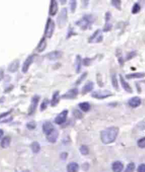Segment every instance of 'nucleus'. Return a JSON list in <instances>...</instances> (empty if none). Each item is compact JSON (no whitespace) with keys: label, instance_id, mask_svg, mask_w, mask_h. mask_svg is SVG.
Segmentation results:
<instances>
[{"label":"nucleus","instance_id":"obj_1","mask_svg":"<svg viewBox=\"0 0 145 172\" xmlns=\"http://www.w3.org/2000/svg\"><path fill=\"white\" fill-rule=\"evenodd\" d=\"M119 129L117 127H110L103 130L101 132V141L104 144H110L113 142L118 135Z\"/></svg>","mask_w":145,"mask_h":172},{"label":"nucleus","instance_id":"obj_2","mask_svg":"<svg viewBox=\"0 0 145 172\" xmlns=\"http://www.w3.org/2000/svg\"><path fill=\"white\" fill-rule=\"evenodd\" d=\"M95 18L91 14H86L82 17L81 19L76 22V24L80 27L82 30H86L88 28L91 27L92 23L94 22Z\"/></svg>","mask_w":145,"mask_h":172},{"label":"nucleus","instance_id":"obj_3","mask_svg":"<svg viewBox=\"0 0 145 172\" xmlns=\"http://www.w3.org/2000/svg\"><path fill=\"white\" fill-rule=\"evenodd\" d=\"M54 28H55V24H54L53 20L50 18H48L46 22V29H45V37L50 38L52 36V35H53Z\"/></svg>","mask_w":145,"mask_h":172},{"label":"nucleus","instance_id":"obj_4","mask_svg":"<svg viewBox=\"0 0 145 172\" xmlns=\"http://www.w3.org/2000/svg\"><path fill=\"white\" fill-rule=\"evenodd\" d=\"M67 22V9L62 8L57 18V23L60 28H63Z\"/></svg>","mask_w":145,"mask_h":172},{"label":"nucleus","instance_id":"obj_5","mask_svg":"<svg viewBox=\"0 0 145 172\" xmlns=\"http://www.w3.org/2000/svg\"><path fill=\"white\" fill-rule=\"evenodd\" d=\"M113 96V93L109 90H97L91 94V96L96 99H105Z\"/></svg>","mask_w":145,"mask_h":172},{"label":"nucleus","instance_id":"obj_6","mask_svg":"<svg viewBox=\"0 0 145 172\" xmlns=\"http://www.w3.org/2000/svg\"><path fill=\"white\" fill-rule=\"evenodd\" d=\"M103 34L102 32H101V30L100 29H98L93 33V34L90 36L89 38H88V43H100L103 40Z\"/></svg>","mask_w":145,"mask_h":172},{"label":"nucleus","instance_id":"obj_7","mask_svg":"<svg viewBox=\"0 0 145 172\" xmlns=\"http://www.w3.org/2000/svg\"><path fill=\"white\" fill-rule=\"evenodd\" d=\"M35 55H29L27 58L26 59V60L23 62L22 65V72L23 73H26L28 71H29V68H30V66L31 64L33 62L34 60H35Z\"/></svg>","mask_w":145,"mask_h":172},{"label":"nucleus","instance_id":"obj_8","mask_svg":"<svg viewBox=\"0 0 145 172\" xmlns=\"http://www.w3.org/2000/svg\"><path fill=\"white\" fill-rule=\"evenodd\" d=\"M39 101H40V96H38V95H35V96H33L32 99H31L30 107H29V115H31V114L35 112V111L36 110L37 107H38Z\"/></svg>","mask_w":145,"mask_h":172},{"label":"nucleus","instance_id":"obj_9","mask_svg":"<svg viewBox=\"0 0 145 172\" xmlns=\"http://www.w3.org/2000/svg\"><path fill=\"white\" fill-rule=\"evenodd\" d=\"M79 94V91L77 88H73L69 89L66 93L64 94L61 96L62 98L63 99H74L76 98V96Z\"/></svg>","mask_w":145,"mask_h":172},{"label":"nucleus","instance_id":"obj_10","mask_svg":"<svg viewBox=\"0 0 145 172\" xmlns=\"http://www.w3.org/2000/svg\"><path fill=\"white\" fill-rule=\"evenodd\" d=\"M68 110H64L59 113L57 115V116L56 117L55 119H54V123L57 125H62L67 120V117L68 115Z\"/></svg>","mask_w":145,"mask_h":172},{"label":"nucleus","instance_id":"obj_11","mask_svg":"<svg viewBox=\"0 0 145 172\" xmlns=\"http://www.w3.org/2000/svg\"><path fill=\"white\" fill-rule=\"evenodd\" d=\"M54 130L53 125L52 123L49 121H46L43 123V132L46 134V135H48L50 133L52 132Z\"/></svg>","mask_w":145,"mask_h":172},{"label":"nucleus","instance_id":"obj_12","mask_svg":"<svg viewBox=\"0 0 145 172\" xmlns=\"http://www.w3.org/2000/svg\"><path fill=\"white\" fill-rule=\"evenodd\" d=\"M128 105L132 108H137L141 105L142 100L138 96H134L128 100Z\"/></svg>","mask_w":145,"mask_h":172},{"label":"nucleus","instance_id":"obj_13","mask_svg":"<svg viewBox=\"0 0 145 172\" xmlns=\"http://www.w3.org/2000/svg\"><path fill=\"white\" fill-rule=\"evenodd\" d=\"M57 11H58V4H57V1H54V0H51L49 9V14L53 16L57 14Z\"/></svg>","mask_w":145,"mask_h":172},{"label":"nucleus","instance_id":"obj_14","mask_svg":"<svg viewBox=\"0 0 145 172\" xmlns=\"http://www.w3.org/2000/svg\"><path fill=\"white\" fill-rule=\"evenodd\" d=\"M120 76V82L121 85H122V87L123 88L125 91L128 92V93H132V87H130V84H128L127 82L125 81V79H124V77L122 76L121 74L119 75Z\"/></svg>","mask_w":145,"mask_h":172},{"label":"nucleus","instance_id":"obj_15","mask_svg":"<svg viewBox=\"0 0 145 172\" xmlns=\"http://www.w3.org/2000/svg\"><path fill=\"white\" fill-rule=\"evenodd\" d=\"M62 55V52L60 51H54L47 54L46 57L50 60H55L60 58Z\"/></svg>","mask_w":145,"mask_h":172},{"label":"nucleus","instance_id":"obj_16","mask_svg":"<svg viewBox=\"0 0 145 172\" xmlns=\"http://www.w3.org/2000/svg\"><path fill=\"white\" fill-rule=\"evenodd\" d=\"M19 65H20L19 60H14L13 62H12L10 64H9V67H8V71L12 73L16 72L18 70Z\"/></svg>","mask_w":145,"mask_h":172},{"label":"nucleus","instance_id":"obj_17","mask_svg":"<svg viewBox=\"0 0 145 172\" xmlns=\"http://www.w3.org/2000/svg\"><path fill=\"white\" fill-rule=\"evenodd\" d=\"M47 47V41H46V37H43L39 41V43L37 45L36 48V51H38V53H42L46 50Z\"/></svg>","mask_w":145,"mask_h":172},{"label":"nucleus","instance_id":"obj_18","mask_svg":"<svg viewBox=\"0 0 145 172\" xmlns=\"http://www.w3.org/2000/svg\"><path fill=\"white\" fill-rule=\"evenodd\" d=\"M58 131L57 130L54 129L53 131H52L51 133H50L49 135H47V139L50 142H52V143H54L57 140V137H58Z\"/></svg>","mask_w":145,"mask_h":172},{"label":"nucleus","instance_id":"obj_19","mask_svg":"<svg viewBox=\"0 0 145 172\" xmlns=\"http://www.w3.org/2000/svg\"><path fill=\"white\" fill-rule=\"evenodd\" d=\"M59 101H60V91H56L54 92L53 95H52V99L50 101V105L54 107L58 104Z\"/></svg>","mask_w":145,"mask_h":172},{"label":"nucleus","instance_id":"obj_20","mask_svg":"<svg viewBox=\"0 0 145 172\" xmlns=\"http://www.w3.org/2000/svg\"><path fill=\"white\" fill-rule=\"evenodd\" d=\"M145 76V73L144 72H135L131 73V74H127L125 75V77L128 79H141Z\"/></svg>","mask_w":145,"mask_h":172},{"label":"nucleus","instance_id":"obj_21","mask_svg":"<svg viewBox=\"0 0 145 172\" xmlns=\"http://www.w3.org/2000/svg\"><path fill=\"white\" fill-rule=\"evenodd\" d=\"M93 86H94V84H93V82H88L82 88V93L83 94H86L88 92L91 91L93 89Z\"/></svg>","mask_w":145,"mask_h":172},{"label":"nucleus","instance_id":"obj_22","mask_svg":"<svg viewBox=\"0 0 145 172\" xmlns=\"http://www.w3.org/2000/svg\"><path fill=\"white\" fill-rule=\"evenodd\" d=\"M75 70H76V72L79 73V72L81 71V68H82V57H81L79 55H77L76 56V59H75Z\"/></svg>","mask_w":145,"mask_h":172},{"label":"nucleus","instance_id":"obj_23","mask_svg":"<svg viewBox=\"0 0 145 172\" xmlns=\"http://www.w3.org/2000/svg\"><path fill=\"white\" fill-rule=\"evenodd\" d=\"M67 172H77L79 171V165L76 162H71L67 167Z\"/></svg>","mask_w":145,"mask_h":172},{"label":"nucleus","instance_id":"obj_24","mask_svg":"<svg viewBox=\"0 0 145 172\" xmlns=\"http://www.w3.org/2000/svg\"><path fill=\"white\" fill-rule=\"evenodd\" d=\"M113 172H121L123 169V164L120 162H115L112 166Z\"/></svg>","mask_w":145,"mask_h":172},{"label":"nucleus","instance_id":"obj_25","mask_svg":"<svg viewBox=\"0 0 145 172\" xmlns=\"http://www.w3.org/2000/svg\"><path fill=\"white\" fill-rule=\"evenodd\" d=\"M111 83L113 87H114L115 90H119V85H118V80L117 79L116 74L115 72H113L111 74Z\"/></svg>","mask_w":145,"mask_h":172},{"label":"nucleus","instance_id":"obj_26","mask_svg":"<svg viewBox=\"0 0 145 172\" xmlns=\"http://www.w3.org/2000/svg\"><path fill=\"white\" fill-rule=\"evenodd\" d=\"M10 142H11V138L9 137H8V136H7V137H4V138L2 139L0 145H1V147L2 148H7L9 146Z\"/></svg>","mask_w":145,"mask_h":172},{"label":"nucleus","instance_id":"obj_27","mask_svg":"<svg viewBox=\"0 0 145 172\" xmlns=\"http://www.w3.org/2000/svg\"><path fill=\"white\" fill-rule=\"evenodd\" d=\"M79 107L82 111L84 112H87L90 110L91 109V106H90L89 103L88 102H82L79 104Z\"/></svg>","mask_w":145,"mask_h":172},{"label":"nucleus","instance_id":"obj_28","mask_svg":"<svg viewBox=\"0 0 145 172\" xmlns=\"http://www.w3.org/2000/svg\"><path fill=\"white\" fill-rule=\"evenodd\" d=\"M31 148L33 152L38 153L39 152V151H40V146L38 142H33L31 145Z\"/></svg>","mask_w":145,"mask_h":172},{"label":"nucleus","instance_id":"obj_29","mask_svg":"<svg viewBox=\"0 0 145 172\" xmlns=\"http://www.w3.org/2000/svg\"><path fill=\"white\" fill-rule=\"evenodd\" d=\"M116 56L117 57H118V62L120 63V65L121 66H123V63H124V60H123L122 51H121L120 49H117Z\"/></svg>","mask_w":145,"mask_h":172},{"label":"nucleus","instance_id":"obj_30","mask_svg":"<svg viewBox=\"0 0 145 172\" xmlns=\"http://www.w3.org/2000/svg\"><path fill=\"white\" fill-rule=\"evenodd\" d=\"M49 104H50V101L48 98H45L43 101V102L41 103V104H40V111H43L46 110L47 108H48V106L49 105Z\"/></svg>","mask_w":145,"mask_h":172},{"label":"nucleus","instance_id":"obj_31","mask_svg":"<svg viewBox=\"0 0 145 172\" xmlns=\"http://www.w3.org/2000/svg\"><path fill=\"white\" fill-rule=\"evenodd\" d=\"M140 10H141V7H140V4L137 2L134 4L133 7L132 8V13L133 14H138L140 12Z\"/></svg>","mask_w":145,"mask_h":172},{"label":"nucleus","instance_id":"obj_32","mask_svg":"<svg viewBox=\"0 0 145 172\" xmlns=\"http://www.w3.org/2000/svg\"><path fill=\"white\" fill-rule=\"evenodd\" d=\"M87 74H88V73H87V72L82 73V74H81V76H79V78H78L77 80L76 81V82H75L76 85H79V84H80L81 83L83 82L84 79H86V76H87Z\"/></svg>","mask_w":145,"mask_h":172},{"label":"nucleus","instance_id":"obj_33","mask_svg":"<svg viewBox=\"0 0 145 172\" xmlns=\"http://www.w3.org/2000/svg\"><path fill=\"white\" fill-rule=\"evenodd\" d=\"M111 4L113 7L118 10H121V1L120 0H113L111 1Z\"/></svg>","mask_w":145,"mask_h":172},{"label":"nucleus","instance_id":"obj_34","mask_svg":"<svg viewBox=\"0 0 145 172\" xmlns=\"http://www.w3.org/2000/svg\"><path fill=\"white\" fill-rule=\"evenodd\" d=\"M79 150H80V152L82 153L83 155H87V154H88V152H89L88 147L86 146V145H82V146H81Z\"/></svg>","mask_w":145,"mask_h":172},{"label":"nucleus","instance_id":"obj_35","mask_svg":"<svg viewBox=\"0 0 145 172\" xmlns=\"http://www.w3.org/2000/svg\"><path fill=\"white\" fill-rule=\"evenodd\" d=\"M135 169V165L134 163H130L127 166L125 172H134Z\"/></svg>","mask_w":145,"mask_h":172},{"label":"nucleus","instance_id":"obj_36","mask_svg":"<svg viewBox=\"0 0 145 172\" xmlns=\"http://www.w3.org/2000/svg\"><path fill=\"white\" fill-rule=\"evenodd\" d=\"M70 9H71V13H74L76 9V1L71 0L70 1Z\"/></svg>","mask_w":145,"mask_h":172},{"label":"nucleus","instance_id":"obj_37","mask_svg":"<svg viewBox=\"0 0 145 172\" xmlns=\"http://www.w3.org/2000/svg\"><path fill=\"white\" fill-rule=\"evenodd\" d=\"M112 27H113V25H112L111 23H105V26H104L103 31V32H108V31L111 30Z\"/></svg>","mask_w":145,"mask_h":172},{"label":"nucleus","instance_id":"obj_38","mask_svg":"<svg viewBox=\"0 0 145 172\" xmlns=\"http://www.w3.org/2000/svg\"><path fill=\"white\" fill-rule=\"evenodd\" d=\"M137 55V53L135 51H132V52L127 53V56H126V60H132L133 57H135Z\"/></svg>","mask_w":145,"mask_h":172},{"label":"nucleus","instance_id":"obj_39","mask_svg":"<svg viewBox=\"0 0 145 172\" xmlns=\"http://www.w3.org/2000/svg\"><path fill=\"white\" fill-rule=\"evenodd\" d=\"M138 145L140 148H145V137H142L138 140Z\"/></svg>","mask_w":145,"mask_h":172},{"label":"nucleus","instance_id":"obj_40","mask_svg":"<svg viewBox=\"0 0 145 172\" xmlns=\"http://www.w3.org/2000/svg\"><path fill=\"white\" fill-rule=\"evenodd\" d=\"M93 60L91 58H85L84 59V60H82V63H83V65L84 66L87 67V66H89L91 64V62L93 61Z\"/></svg>","mask_w":145,"mask_h":172},{"label":"nucleus","instance_id":"obj_41","mask_svg":"<svg viewBox=\"0 0 145 172\" xmlns=\"http://www.w3.org/2000/svg\"><path fill=\"white\" fill-rule=\"evenodd\" d=\"M73 114H74V117L78 118V119H81V118H82V116H83L82 113L79 111V110H74V111H73Z\"/></svg>","mask_w":145,"mask_h":172},{"label":"nucleus","instance_id":"obj_42","mask_svg":"<svg viewBox=\"0 0 145 172\" xmlns=\"http://www.w3.org/2000/svg\"><path fill=\"white\" fill-rule=\"evenodd\" d=\"M35 127H36V123L35 122H29V123L27 124V128H29V130H33L35 129Z\"/></svg>","mask_w":145,"mask_h":172},{"label":"nucleus","instance_id":"obj_43","mask_svg":"<svg viewBox=\"0 0 145 172\" xmlns=\"http://www.w3.org/2000/svg\"><path fill=\"white\" fill-rule=\"evenodd\" d=\"M75 35V33H74V30H73V29H71V27H69L67 32V38H69V37H71V35Z\"/></svg>","mask_w":145,"mask_h":172},{"label":"nucleus","instance_id":"obj_44","mask_svg":"<svg viewBox=\"0 0 145 172\" xmlns=\"http://www.w3.org/2000/svg\"><path fill=\"white\" fill-rule=\"evenodd\" d=\"M138 172H145V164H140L139 166L138 169Z\"/></svg>","mask_w":145,"mask_h":172},{"label":"nucleus","instance_id":"obj_45","mask_svg":"<svg viewBox=\"0 0 145 172\" xmlns=\"http://www.w3.org/2000/svg\"><path fill=\"white\" fill-rule=\"evenodd\" d=\"M12 112V110H10V111H9L4 112V113H1L0 114V119L2 118H4V117L7 116V115H9V114H10Z\"/></svg>","mask_w":145,"mask_h":172},{"label":"nucleus","instance_id":"obj_46","mask_svg":"<svg viewBox=\"0 0 145 172\" xmlns=\"http://www.w3.org/2000/svg\"><path fill=\"white\" fill-rule=\"evenodd\" d=\"M4 77V71L2 70H0V81Z\"/></svg>","mask_w":145,"mask_h":172},{"label":"nucleus","instance_id":"obj_47","mask_svg":"<svg viewBox=\"0 0 145 172\" xmlns=\"http://www.w3.org/2000/svg\"><path fill=\"white\" fill-rule=\"evenodd\" d=\"M67 153H62V154H61L62 159H65L67 158Z\"/></svg>","mask_w":145,"mask_h":172},{"label":"nucleus","instance_id":"obj_48","mask_svg":"<svg viewBox=\"0 0 145 172\" xmlns=\"http://www.w3.org/2000/svg\"><path fill=\"white\" fill-rule=\"evenodd\" d=\"M3 135H4V132H3L2 130L0 129V139H1V137H2Z\"/></svg>","mask_w":145,"mask_h":172},{"label":"nucleus","instance_id":"obj_49","mask_svg":"<svg viewBox=\"0 0 145 172\" xmlns=\"http://www.w3.org/2000/svg\"><path fill=\"white\" fill-rule=\"evenodd\" d=\"M4 101V97H2V98H0V103L3 102V101Z\"/></svg>","mask_w":145,"mask_h":172},{"label":"nucleus","instance_id":"obj_50","mask_svg":"<svg viewBox=\"0 0 145 172\" xmlns=\"http://www.w3.org/2000/svg\"><path fill=\"white\" fill-rule=\"evenodd\" d=\"M61 1V2H62V3H61V4H65V3H64V2H66V1Z\"/></svg>","mask_w":145,"mask_h":172}]
</instances>
